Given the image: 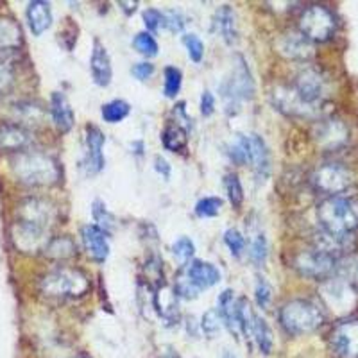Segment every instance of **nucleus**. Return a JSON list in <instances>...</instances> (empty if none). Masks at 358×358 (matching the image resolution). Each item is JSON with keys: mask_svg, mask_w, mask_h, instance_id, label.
<instances>
[{"mask_svg": "<svg viewBox=\"0 0 358 358\" xmlns=\"http://www.w3.org/2000/svg\"><path fill=\"white\" fill-rule=\"evenodd\" d=\"M11 171L18 183L27 187H50L62 179L56 158L38 151H25L11 159Z\"/></svg>", "mask_w": 358, "mask_h": 358, "instance_id": "obj_1", "label": "nucleus"}, {"mask_svg": "<svg viewBox=\"0 0 358 358\" xmlns=\"http://www.w3.org/2000/svg\"><path fill=\"white\" fill-rule=\"evenodd\" d=\"M219 92L224 101V111L229 117L241 111L242 102L251 101L255 97V79H252L248 62L242 56H238V54L233 59L229 78L224 79Z\"/></svg>", "mask_w": 358, "mask_h": 358, "instance_id": "obj_2", "label": "nucleus"}, {"mask_svg": "<svg viewBox=\"0 0 358 358\" xmlns=\"http://www.w3.org/2000/svg\"><path fill=\"white\" fill-rule=\"evenodd\" d=\"M321 229L335 235H350L358 228V203L350 197L334 196L317 208Z\"/></svg>", "mask_w": 358, "mask_h": 358, "instance_id": "obj_3", "label": "nucleus"}, {"mask_svg": "<svg viewBox=\"0 0 358 358\" xmlns=\"http://www.w3.org/2000/svg\"><path fill=\"white\" fill-rule=\"evenodd\" d=\"M228 155L236 165H249L262 181L271 172V152L265 140L258 134H236Z\"/></svg>", "mask_w": 358, "mask_h": 358, "instance_id": "obj_4", "label": "nucleus"}, {"mask_svg": "<svg viewBox=\"0 0 358 358\" xmlns=\"http://www.w3.org/2000/svg\"><path fill=\"white\" fill-rule=\"evenodd\" d=\"M90 289V280L83 271L70 267L54 268L40 280L41 296L50 299L83 297Z\"/></svg>", "mask_w": 358, "mask_h": 358, "instance_id": "obj_5", "label": "nucleus"}, {"mask_svg": "<svg viewBox=\"0 0 358 358\" xmlns=\"http://www.w3.org/2000/svg\"><path fill=\"white\" fill-rule=\"evenodd\" d=\"M324 321L321 308L308 299H292L283 305L280 312V322L289 334L303 335L317 330Z\"/></svg>", "mask_w": 358, "mask_h": 358, "instance_id": "obj_6", "label": "nucleus"}, {"mask_svg": "<svg viewBox=\"0 0 358 358\" xmlns=\"http://www.w3.org/2000/svg\"><path fill=\"white\" fill-rule=\"evenodd\" d=\"M337 22L334 13L322 6H312L299 18V33L308 41H326L335 33Z\"/></svg>", "mask_w": 358, "mask_h": 358, "instance_id": "obj_7", "label": "nucleus"}, {"mask_svg": "<svg viewBox=\"0 0 358 358\" xmlns=\"http://www.w3.org/2000/svg\"><path fill=\"white\" fill-rule=\"evenodd\" d=\"M292 90L296 92L297 97L305 102L306 106H310L319 113L322 102L326 99V94H328V85H326L324 76L319 70L305 69L303 72L297 73Z\"/></svg>", "mask_w": 358, "mask_h": 358, "instance_id": "obj_8", "label": "nucleus"}, {"mask_svg": "<svg viewBox=\"0 0 358 358\" xmlns=\"http://www.w3.org/2000/svg\"><path fill=\"white\" fill-rule=\"evenodd\" d=\"M294 267L297 273L305 278L312 280H328L335 274L337 267V258L331 257L330 252L321 251V249L313 248L308 251H301L294 260Z\"/></svg>", "mask_w": 358, "mask_h": 358, "instance_id": "obj_9", "label": "nucleus"}, {"mask_svg": "<svg viewBox=\"0 0 358 358\" xmlns=\"http://www.w3.org/2000/svg\"><path fill=\"white\" fill-rule=\"evenodd\" d=\"M321 296L326 306L334 310L335 313H348L357 305V292L353 287L337 276L328 278L322 283Z\"/></svg>", "mask_w": 358, "mask_h": 358, "instance_id": "obj_10", "label": "nucleus"}, {"mask_svg": "<svg viewBox=\"0 0 358 358\" xmlns=\"http://www.w3.org/2000/svg\"><path fill=\"white\" fill-rule=\"evenodd\" d=\"M351 181H353L351 172L346 167L338 165V163H326V165L315 169V172L312 174L313 187L317 188L319 192L331 194V196L348 190Z\"/></svg>", "mask_w": 358, "mask_h": 358, "instance_id": "obj_11", "label": "nucleus"}, {"mask_svg": "<svg viewBox=\"0 0 358 358\" xmlns=\"http://www.w3.org/2000/svg\"><path fill=\"white\" fill-rule=\"evenodd\" d=\"M86 133V152L81 159V171L85 176H97L104 171V165H106V159L102 155V147L106 143V136L94 124H88L85 127Z\"/></svg>", "mask_w": 358, "mask_h": 358, "instance_id": "obj_12", "label": "nucleus"}, {"mask_svg": "<svg viewBox=\"0 0 358 358\" xmlns=\"http://www.w3.org/2000/svg\"><path fill=\"white\" fill-rule=\"evenodd\" d=\"M331 350L338 358H358V321H344L335 326L330 338Z\"/></svg>", "mask_w": 358, "mask_h": 358, "instance_id": "obj_13", "label": "nucleus"}, {"mask_svg": "<svg viewBox=\"0 0 358 358\" xmlns=\"http://www.w3.org/2000/svg\"><path fill=\"white\" fill-rule=\"evenodd\" d=\"M54 217H56V210H54V206L49 201L31 197V199H25L18 204L17 220H22V222L36 224V226H41V228L50 229Z\"/></svg>", "mask_w": 358, "mask_h": 358, "instance_id": "obj_14", "label": "nucleus"}, {"mask_svg": "<svg viewBox=\"0 0 358 358\" xmlns=\"http://www.w3.org/2000/svg\"><path fill=\"white\" fill-rule=\"evenodd\" d=\"M33 133L17 122L0 124V152H25L33 145Z\"/></svg>", "mask_w": 358, "mask_h": 358, "instance_id": "obj_15", "label": "nucleus"}, {"mask_svg": "<svg viewBox=\"0 0 358 358\" xmlns=\"http://www.w3.org/2000/svg\"><path fill=\"white\" fill-rule=\"evenodd\" d=\"M81 241L88 257L95 264H104L108 260V257H110V238H108V233L99 228L97 224L83 226Z\"/></svg>", "mask_w": 358, "mask_h": 358, "instance_id": "obj_16", "label": "nucleus"}, {"mask_svg": "<svg viewBox=\"0 0 358 358\" xmlns=\"http://www.w3.org/2000/svg\"><path fill=\"white\" fill-rule=\"evenodd\" d=\"M273 102L274 106H276L281 113L289 115V117L310 118L317 115V111L312 110L310 106H306L305 102L297 97L296 92L292 90V86H278L273 94Z\"/></svg>", "mask_w": 358, "mask_h": 358, "instance_id": "obj_17", "label": "nucleus"}, {"mask_svg": "<svg viewBox=\"0 0 358 358\" xmlns=\"http://www.w3.org/2000/svg\"><path fill=\"white\" fill-rule=\"evenodd\" d=\"M348 127L341 120H322L315 126L313 136L317 140V143L324 149H337V147L344 145L348 142Z\"/></svg>", "mask_w": 358, "mask_h": 358, "instance_id": "obj_18", "label": "nucleus"}, {"mask_svg": "<svg viewBox=\"0 0 358 358\" xmlns=\"http://www.w3.org/2000/svg\"><path fill=\"white\" fill-rule=\"evenodd\" d=\"M90 70L92 78L97 86H110L113 79V66H111V57L108 54L106 47L99 40H94V49H92V57H90Z\"/></svg>", "mask_w": 358, "mask_h": 358, "instance_id": "obj_19", "label": "nucleus"}, {"mask_svg": "<svg viewBox=\"0 0 358 358\" xmlns=\"http://www.w3.org/2000/svg\"><path fill=\"white\" fill-rule=\"evenodd\" d=\"M183 271L199 290L212 289L220 281V271L210 262L192 260L185 265Z\"/></svg>", "mask_w": 358, "mask_h": 358, "instance_id": "obj_20", "label": "nucleus"}, {"mask_svg": "<svg viewBox=\"0 0 358 358\" xmlns=\"http://www.w3.org/2000/svg\"><path fill=\"white\" fill-rule=\"evenodd\" d=\"M155 312L165 321V324H178L181 312L178 305V294L169 287H159L155 290Z\"/></svg>", "mask_w": 358, "mask_h": 358, "instance_id": "obj_21", "label": "nucleus"}, {"mask_svg": "<svg viewBox=\"0 0 358 358\" xmlns=\"http://www.w3.org/2000/svg\"><path fill=\"white\" fill-rule=\"evenodd\" d=\"M217 312H219L220 319L226 326H228V330L231 331L235 337L242 334L241 330V317H238V299H235V292L229 289L224 290L222 294L217 299Z\"/></svg>", "mask_w": 358, "mask_h": 358, "instance_id": "obj_22", "label": "nucleus"}, {"mask_svg": "<svg viewBox=\"0 0 358 358\" xmlns=\"http://www.w3.org/2000/svg\"><path fill=\"white\" fill-rule=\"evenodd\" d=\"M278 50L290 59H308L313 54V45L301 33H287L278 41Z\"/></svg>", "mask_w": 358, "mask_h": 358, "instance_id": "obj_23", "label": "nucleus"}, {"mask_svg": "<svg viewBox=\"0 0 358 358\" xmlns=\"http://www.w3.org/2000/svg\"><path fill=\"white\" fill-rule=\"evenodd\" d=\"M25 17H27L29 29H31V33H33L34 36L43 34L45 31L52 25V9H50L49 2H43V0H33V2H29Z\"/></svg>", "mask_w": 358, "mask_h": 358, "instance_id": "obj_24", "label": "nucleus"}, {"mask_svg": "<svg viewBox=\"0 0 358 358\" xmlns=\"http://www.w3.org/2000/svg\"><path fill=\"white\" fill-rule=\"evenodd\" d=\"M213 31L224 40V43L233 45L238 40L236 29V15L229 6H220L213 15Z\"/></svg>", "mask_w": 358, "mask_h": 358, "instance_id": "obj_25", "label": "nucleus"}, {"mask_svg": "<svg viewBox=\"0 0 358 358\" xmlns=\"http://www.w3.org/2000/svg\"><path fill=\"white\" fill-rule=\"evenodd\" d=\"M50 115H52L54 126L62 133H69L73 127V122H76L69 99L62 92H54L52 97H50Z\"/></svg>", "mask_w": 358, "mask_h": 358, "instance_id": "obj_26", "label": "nucleus"}, {"mask_svg": "<svg viewBox=\"0 0 358 358\" xmlns=\"http://www.w3.org/2000/svg\"><path fill=\"white\" fill-rule=\"evenodd\" d=\"M162 143L171 152L183 151L188 145V129L179 122H169L162 131Z\"/></svg>", "mask_w": 358, "mask_h": 358, "instance_id": "obj_27", "label": "nucleus"}, {"mask_svg": "<svg viewBox=\"0 0 358 358\" xmlns=\"http://www.w3.org/2000/svg\"><path fill=\"white\" fill-rule=\"evenodd\" d=\"M76 251H78V245L70 236H56V238H50L43 252L54 260H66V258H72Z\"/></svg>", "mask_w": 358, "mask_h": 358, "instance_id": "obj_28", "label": "nucleus"}, {"mask_svg": "<svg viewBox=\"0 0 358 358\" xmlns=\"http://www.w3.org/2000/svg\"><path fill=\"white\" fill-rule=\"evenodd\" d=\"M350 244V235H335V233H328L324 229H321V233L317 235V249L330 252L331 257H335V252L346 251Z\"/></svg>", "mask_w": 358, "mask_h": 358, "instance_id": "obj_29", "label": "nucleus"}, {"mask_svg": "<svg viewBox=\"0 0 358 358\" xmlns=\"http://www.w3.org/2000/svg\"><path fill=\"white\" fill-rule=\"evenodd\" d=\"M251 338H255V342H257L258 348H260V351L264 355H268L271 351H273V344H274L273 331H271V328H268L267 321L262 319L260 315H257L255 321H252Z\"/></svg>", "mask_w": 358, "mask_h": 358, "instance_id": "obj_30", "label": "nucleus"}, {"mask_svg": "<svg viewBox=\"0 0 358 358\" xmlns=\"http://www.w3.org/2000/svg\"><path fill=\"white\" fill-rule=\"evenodd\" d=\"M131 106L122 99H115V101L106 102L104 106L101 108V115L104 118V122L108 124H118L122 122L124 118L129 117Z\"/></svg>", "mask_w": 358, "mask_h": 358, "instance_id": "obj_31", "label": "nucleus"}, {"mask_svg": "<svg viewBox=\"0 0 358 358\" xmlns=\"http://www.w3.org/2000/svg\"><path fill=\"white\" fill-rule=\"evenodd\" d=\"M335 276L350 283L353 289L358 287V258L357 257H344L337 260L335 267Z\"/></svg>", "mask_w": 358, "mask_h": 358, "instance_id": "obj_32", "label": "nucleus"}, {"mask_svg": "<svg viewBox=\"0 0 358 358\" xmlns=\"http://www.w3.org/2000/svg\"><path fill=\"white\" fill-rule=\"evenodd\" d=\"M224 188H226L229 203H231L235 208H241L242 203H244V188H242L238 176L233 174V172L224 176Z\"/></svg>", "mask_w": 358, "mask_h": 358, "instance_id": "obj_33", "label": "nucleus"}, {"mask_svg": "<svg viewBox=\"0 0 358 358\" xmlns=\"http://www.w3.org/2000/svg\"><path fill=\"white\" fill-rule=\"evenodd\" d=\"M92 217H94L99 228L104 229L106 233H110L115 228V215L101 199H95L94 204H92Z\"/></svg>", "mask_w": 358, "mask_h": 358, "instance_id": "obj_34", "label": "nucleus"}, {"mask_svg": "<svg viewBox=\"0 0 358 358\" xmlns=\"http://www.w3.org/2000/svg\"><path fill=\"white\" fill-rule=\"evenodd\" d=\"M165 88L163 94L167 99H176V95L181 92V85H183V73L176 66H167L165 69Z\"/></svg>", "mask_w": 358, "mask_h": 358, "instance_id": "obj_35", "label": "nucleus"}, {"mask_svg": "<svg viewBox=\"0 0 358 358\" xmlns=\"http://www.w3.org/2000/svg\"><path fill=\"white\" fill-rule=\"evenodd\" d=\"M268 255V245H267V238H265L262 233H257V235L252 236L251 245H249V258L257 267H262L267 260Z\"/></svg>", "mask_w": 358, "mask_h": 358, "instance_id": "obj_36", "label": "nucleus"}, {"mask_svg": "<svg viewBox=\"0 0 358 358\" xmlns=\"http://www.w3.org/2000/svg\"><path fill=\"white\" fill-rule=\"evenodd\" d=\"M174 292L178 294V297H183V299H188V301H190V299H197V297H199L201 290L192 283L190 278L185 274V271H179L174 283Z\"/></svg>", "mask_w": 358, "mask_h": 358, "instance_id": "obj_37", "label": "nucleus"}, {"mask_svg": "<svg viewBox=\"0 0 358 358\" xmlns=\"http://www.w3.org/2000/svg\"><path fill=\"white\" fill-rule=\"evenodd\" d=\"M222 210V199L220 197H203L196 204V215L201 219H212L217 217Z\"/></svg>", "mask_w": 358, "mask_h": 358, "instance_id": "obj_38", "label": "nucleus"}, {"mask_svg": "<svg viewBox=\"0 0 358 358\" xmlns=\"http://www.w3.org/2000/svg\"><path fill=\"white\" fill-rule=\"evenodd\" d=\"M133 45H134V49L138 50V52L145 57H155L159 50L158 41L155 40V36H152L151 33H138L136 36H134Z\"/></svg>", "mask_w": 358, "mask_h": 358, "instance_id": "obj_39", "label": "nucleus"}, {"mask_svg": "<svg viewBox=\"0 0 358 358\" xmlns=\"http://www.w3.org/2000/svg\"><path fill=\"white\" fill-rule=\"evenodd\" d=\"M194 252H196V244H194L188 236H179L178 241L172 244V255H174L179 262H183V264L192 262Z\"/></svg>", "mask_w": 358, "mask_h": 358, "instance_id": "obj_40", "label": "nucleus"}, {"mask_svg": "<svg viewBox=\"0 0 358 358\" xmlns=\"http://www.w3.org/2000/svg\"><path fill=\"white\" fill-rule=\"evenodd\" d=\"M183 45L185 49H187L188 57H190L194 63H201L203 62V56H204V43L197 34L190 33V34H185L183 36Z\"/></svg>", "mask_w": 358, "mask_h": 358, "instance_id": "obj_41", "label": "nucleus"}, {"mask_svg": "<svg viewBox=\"0 0 358 358\" xmlns=\"http://www.w3.org/2000/svg\"><path fill=\"white\" fill-rule=\"evenodd\" d=\"M220 315L217 310H208L206 313L201 319V330L204 331V335L210 338H215L220 331Z\"/></svg>", "mask_w": 358, "mask_h": 358, "instance_id": "obj_42", "label": "nucleus"}, {"mask_svg": "<svg viewBox=\"0 0 358 358\" xmlns=\"http://www.w3.org/2000/svg\"><path fill=\"white\" fill-rule=\"evenodd\" d=\"M224 242H226V245H228L229 252H231L233 257L238 258L242 252H244L245 238H244V235L238 231V229L231 228V229H228V231L224 233Z\"/></svg>", "mask_w": 358, "mask_h": 358, "instance_id": "obj_43", "label": "nucleus"}, {"mask_svg": "<svg viewBox=\"0 0 358 358\" xmlns=\"http://www.w3.org/2000/svg\"><path fill=\"white\" fill-rule=\"evenodd\" d=\"M13 50H0V95L4 94V92H8L13 85V70L11 66L8 65V56Z\"/></svg>", "mask_w": 358, "mask_h": 358, "instance_id": "obj_44", "label": "nucleus"}, {"mask_svg": "<svg viewBox=\"0 0 358 358\" xmlns=\"http://www.w3.org/2000/svg\"><path fill=\"white\" fill-rule=\"evenodd\" d=\"M145 273L147 280L155 281V290L163 287V262L159 260L156 255H152V257L145 262Z\"/></svg>", "mask_w": 358, "mask_h": 358, "instance_id": "obj_45", "label": "nucleus"}, {"mask_svg": "<svg viewBox=\"0 0 358 358\" xmlns=\"http://www.w3.org/2000/svg\"><path fill=\"white\" fill-rule=\"evenodd\" d=\"M255 297H257V303L260 308H267L273 301V289H271L265 278H258L257 287H255Z\"/></svg>", "mask_w": 358, "mask_h": 358, "instance_id": "obj_46", "label": "nucleus"}, {"mask_svg": "<svg viewBox=\"0 0 358 358\" xmlns=\"http://www.w3.org/2000/svg\"><path fill=\"white\" fill-rule=\"evenodd\" d=\"M143 24H145L149 33H156V31L165 24V17H163V13L158 11V9L149 8L143 11Z\"/></svg>", "mask_w": 358, "mask_h": 358, "instance_id": "obj_47", "label": "nucleus"}, {"mask_svg": "<svg viewBox=\"0 0 358 358\" xmlns=\"http://www.w3.org/2000/svg\"><path fill=\"white\" fill-rule=\"evenodd\" d=\"M15 108H17V113L22 120H38L43 115L41 108L33 102H18Z\"/></svg>", "mask_w": 358, "mask_h": 358, "instance_id": "obj_48", "label": "nucleus"}, {"mask_svg": "<svg viewBox=\"0 0 358 358\" xmlns=\"http://www.w3.org/2000/svg\"><path fill=\"white\" fill-rule=\"evenodd\" d=\"M163 17H165V24H163V27H167L169 31H172V33H181V31L185 29V25H187V20H185V17L179 11L163 13Z\"/></svg>", "mask_w": 358, "mask_h": 358, "instance_id": "obj_49", "label": "nucleus"}, {"mask_svg": "<svg viewBox=\"0 0 358 358\" xmlns=\"http://www.w3.org/2000/svg\"><path fill=\"white\" fill-rule=\"evenodd\" d=\"M131 73H133L134 78L138 79V81H147V79H151L152 73H155V65L149 62L136 63V65L131 69Z\"/></svg>", "mask_w": 358, "mask_h": 358, "instance_id": "obj_50", "label": "nucleus"}, {"mask_svg": "<svg viewBox=\"0 0 358 358\" xmlns=\"http://www.w3.org/2000/svg\"><path fill=\"white\" fill-rule=\"evenodd\" d=\"M199 108L203 117H212V115L215 113V97H213L212 92H204V94L201 95Z\"/></svg>", "mask_w": 358, "mask_h": 358, "instance_id": "obj_51", "label": "nucleus"}, {"mask_svg": "<svg viewBox=\"0 0 358 358\" xmlns=\"http://www.w3.org/2000/svg\"><path fill=\"white\" fill-rule=\"evenodd\" d=\"M155 171L158 172L163 179L171 178V165H169L167 159L162 158V156H156L155 158Z\"/></svg>", "mask_w": 358, "mask_h": 358, "instance_id": "obj_52", "label": "nucleus"}, {"mask_svg": "<svg viewBox=\"0 0 358 358\" xmlns=\"http://www.w3.org/2000/svg\"><path fill=\"white\" fill-rule=\"evenodd\" d=\"M118 8H122V11L126 13L127 17H129V15H133V13L136 11V8H138V2H136V0H134V2H126V0H120V2H118Z\"/></svg>", "mask_w": 358, "mask_h": 358, "instance_id": "obj_53", "label": "nucleus"}, {"mask_svg": "<svg viewBox=\"0 0 358 358\" xmlns=\"http://www.w3.org/2000/svg\"><path fill=\"white\" fill-rule=\"evenodd\" d=\"M222 358H236V355L233 353V351H229V350H224L222 351Z\"/></svg>", "mask_w": 358, "mask_h": 358, "instance_id": "obj_54", "label": "nucleus"}, {"mask_svg": "<svg viewBox=\"0 0 358 358\" xmlns=\"http://www.w3.org/2000/svg\"><path fill=\"white\" fill-rule=\"evenodd\" d=\"M159 358H179V355H176V353H172V351H169V353H165V355H163V357H159Z\"/></svg>", "mask_w": 358, "mask_h": 358, "instance_id": "obj_55", "label": "nucleus"}]
</instances>
